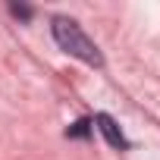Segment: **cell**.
<instances>
[{"label": "cell", "instance_id": "cell-1", "mask_svg": "<svg viewBox=\"0 0 160 160\" xmlns=\"http://www.w3.org/2000/svg\"><path fill=\"white\" fill-rule=\"evenodd\" d=\"M50 32H53V41L60 44V50H66L69 57L82 60V63H88V66H94V69H101V66H104V53H101V50H98V44L82 32V25H78L75 19L53 16Z\"/></svg>", "mask_w": 160, "mask_h": 160}, {"label": "cell", "instance_id": "cell-2", "mask_svg": "<svg viewBox=\"0 0 160 160\" xmlns=\"http://www.w3.org/2000/svg\"><path fill=\"white\" fill-rule=\"evenodd\" d=\"M91 126H98V129H101V135L107 138V144H110V148H116V151H126V148H129V138L122 135V129L116 126V119H113V116L98 113Z\"/></svg>", "mask_w": 160, "mask_h": 160}, {"label": "cell", "instance_id": "cell-3", "mask_svg": "<svg viewBox=\"0 0 160 160\" xmlns=\"http://www.w3.org/2000/svg\"><path fill=\"white\" fill-rule=\"evenodd\" d=\"M88 132H91V122H88V119H78V122H75L66 135H69V138H85Z\"/></svg>", "mask_w": 160, "mask_h": 160}, {"label": "cell", "instance_id": "cell-4", "mask_svg": "<svg viewBox=\"0 0 160 160\" xmlns=\"http://www.w3.org/2000/svg\"><path fill=\"white\" fill-rule=\"evenodd\" d=\"M10 13L16 16V19H32V7H25V3H10Z\"/></svg>", "mask_w": 160, "mask_h": 160}]
</instances>
